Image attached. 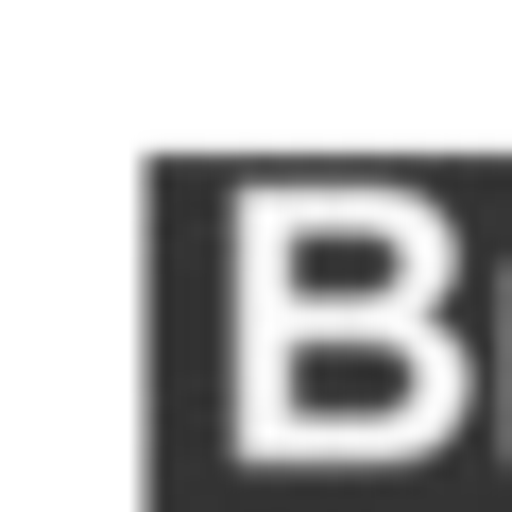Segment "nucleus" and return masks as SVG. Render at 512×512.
Segmentation results:
<instances>
[{
	"label": "nucleus",
	"instance_id": "f257e3e1",
	"mask_svg": "<svg viewBox=\"0 0 512 512\" xmlns=\"http://www.w3.org/2000/svg\"><path fill=\"white\" fill-rule=\"evenodd\" d=\"M461 376L427 325H239V461H410Z\"/></svg>",
	"mask_w": 512,
	"mask_h": 512
},
{
	"label": "nucleus",
	"instance_id": "f03ea898",
	"mask_svg": "<svg viewBox=\"0 0 512 512\" xmlns=\"http://www.w3.org/2000/svg\"><path fill=\"white\" fill-rule=\"evenodd\" d=\"M444 205L427 188H239V325H427Z\"/></svg>",
	"mask_w": 512,
	"mask_h": 512
}]
</instances>
